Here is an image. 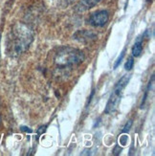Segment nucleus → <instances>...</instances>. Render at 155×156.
<instances>
[{
  "label": "nucleus",
  "mask_w": 155,
  "mask_h": 156,
  "mask_svg": "<svg viewBox=\"0 0 155 156\" xmlns=\"http://www.w3.org/2000/svg\"><path fill=\"white\" fill-rule=\"evenodd\" d=\"M125 55V50H124L122 53H121V56L117 58L115 64H114V66H113V69H117V68H118V66L121 64V62H122V60H123V58H124Z\"/></svg>",
  "instance_id": "obj_11"
},
{
  "label": "nucleus",
  "mask_w": 155,
  "mask_h": 156,
  "mask_svg": "<svg viewBox=\"0 0 155 156\" xmlns=\"http://www.w3.org/2000/svg\"><path fill=\"white\" fill-rule=\"evenodd\" d=\"M132 124H133V122L132 120H129L127 123L125 124V126H124V129H123V133H126V132H129L130 130V127L132 126Z\"/></svg>",
  "instance_id": "obj_12"
},
{
  "label": "nucleus",
  "mask_w": 155,
  "mask_h": 156,
  "mask_svg": "<svg viewBox=\"0 0 155 156\" xmlns=\"http://www.w3.org/2000/svg\"><path fill=\"white\" fill-rule=\"evenodd\" d=\"M109 20V12L106 10H100L93 12L89 17V24L93 27H104Z\"/></svg>",
  "instance_id": "obj_3"
},
{
  "label": "nucleus",
  "mask_w": 155,
  "mask_h": 156,
  "mask_svg": "<svg viewBox=\"0 0 155 156\" xmlns=\"http://www.w3.org/2000/svg\"><path fill=\"white\" fill-rule=\"evenodd\" d=\"M143 51V37H139L137 41L135 42V44L133 45L132 49H131V53H132V56L138 58L141 56Z\"/></svg>",
  "instance_id": "obj_8"
},
{
  "label": "nucleus",
  "mask_w": 155,
  "mask_h": 156,
  "mask_svg": "<svg viewBox=\"0 0 155 156\" xmlns=\"http://www.w3.org/2000/svg\"><path fill=\"white\" fill-rule=\"evenodd\" d=\"M126 141H127L126 136H122L120 138V143H121V145H123V146H125L126 144Z\"/></svg>",
  "instance_id": "obj_14"
},
{
  "label": "nucleus",
  "mask_w": 155,
  "mask_h": 156,
  "mask_svg": "<svg viewBox=\"0 0 155 156\" xmlns=\"http://www.w3.org/2000/svg\"><path fill=\"white\" fill-rule=\"evenodd\" d=\"M46 128H47V126L45 125V126H40L38 129H37V136H39V135H41V134H43L45 131H46Z\"/></svg>",
  "instance_id": "obj_13"
},
{
  "label": "nucleus",
  "mask_w": 155,
  "mask_h": 156,
  "mask_svg": "<svg viewBox=\"0 0 155 156\" xmlns=\"http://www.w3.org/2000/svg\"><path fill=\"white\" fill-rule=\"evenodd\" d=\"M121 94L122 93L116 92V91L113 90L111 96H110L108 101H107V104H106V106H105V109H104L105 114H112L117 110L119 104L121 101Z\"/></svg>",
  "instance_id": "obj_4"
},
{
  "label": "nucleus",
  "mask_w": 155,
  "mask_h": 156,
  "mask_svg": "<svg viewBox=\"0 0 155 156\" xmlns=\"http://www.w3.org/2000/svg\"><path fill=\"white\" fill-rule=\"evenodd\" d=\"M130 75H125L123 76L122 78H121L119 80H118V83H116L115 87H114V91H116V92H120V93H122L123 89L127 85V83H129V81L130 80Z\"/></svg>",
  "instance_id": "obj_7"
},
{
  "label": "nucleus",
  "mask_w": 155,
  "mask_h": 156,
  "mask_svg": "<svg viewBox=\"0 0 155 156\" xmlns=\"http://www.w3.org/2000/svg\"><path fill=\"white\" fill-rule=\"evenodd\" d=\"M153 80H154V75H152V77H151V80L149 83V85H147V87H146V90L145 95H144V97H143V101H142V103H141V107H143V105H145V103H146V98H147V95H149V92H150V89L151 85L153 84Z\"/></svg>",
  "instance_id": "obj_9"
},
{
  "label": "nucleus",
  "mask_w": 155,
  "mask_h": 156,
  "mask_svg": "<svg viewBox=\"0 0 155 156\" xmlns=\"http://www.w3.org/2000/svg\"><path fill=\"white\" fill-rule=\"evenodd\" d=\"M74 39H76L77 41L82 43H89L97 39V35L91 31L82 30V31H78L74 35Z\"/></svg>",
  "instance_id": "obj_5"
},
{
  "label": "nucleus",
  "mask_w": 155,
  "mask_h": 156,
  "mask_svg": "<svg viewBox=\"0 0 155 156\" xmlns=\"http://www.w3.org/2000/svg\"><path fill=\"white\" fill-rule=\"evenodd\" d=\"M21 129H22L23 131H25V132H29V133H31V132L33 131L30 127H27V126H21Z\"/></svg>",
  "instance_id": "obj_16"
},
{
  "label": "nucleus",
  "mask_w": 155,
  "mask_h": 156,
  "mask_svg": "<svg viewBox=\"0 0 155 156\" xmlns=\"http://www.w3.org/2000/svg\"><path fill=\"white\" fill-rule=\"evenodd\" d=\"M64 1H65L66 4H72L74 1H75V0H64Z\"/></svg>",
  "instance_id": "obj_18"
},
{
  "label": "nucleus",
  "mask_w": 155,
  "mask_h": 156,
  "mask_svg": "<svg viewBox=\"0 0 155 156\" xmlns=\"http://www.w3.org/2000/svg\"><path fill=\"white\" fill-rule=\"evenodd\" d=\"M121 151H122V148H121L119 146H116V147H115V148H114V151H113L114 155H118V154H120Z\"/></svg>",
  "instance_id": "obj_15"
},
{
  "label": "nucleus",
  "mask_w": 155,
  "mask_h": 156,
  "mask_svg": "<svg viewBox=\"0 0 155 156\" xmlns=\"http://www.w3.org/2000/svg\"><path fill=\"white\" fill-rule=\"evenodd\" d=\"M100 1H102V0H80L76 7V10L79 12L87 11V10L93 8V7H95Z\"/></svg>",
  "instance_id": "obj_6"
},
{
  "label": "nucleus",
  "mask_w": 155,
  "mask_h": 156,
  "mask_svg": "<svg viewBox=\"0 0 155 156\" xmlns=\"http://www.w3.org/2000/svg\"><path fill=\"white\" fill-rule=\"evenodd\" d=\"M13 54L16 56L28 49L33 39L32 31L23 24L16 25L13 29Z\"/></svg>",
  "instance_id": "obj_2"
},
{
  "label": "nucleus",
  "mask_w": 155,
  "mask_h": 156,
  "mask_svg": "<svg viewBox=\"0 0 155 156\" xmlns=\"http://www.w3.org/2000/svg\"><path fill=\"white\" fill-rule=\"evenodd\" d=\"M133 65H134V58H133V57H130L126 60V62L125 64V69L126 71H130L133 68Z\"/></svg>",
  "instance_id": "obj_10"
},
{
  "label": "nucleus",
  "mask_w": 155,
  "mask_h": 156,
  "mask_svg": "<svg viewBox=\"0 0 155 156\" xmlns=\"http://www.w3.org/2000/svg\"><path fill=\"white\" fill-rule=\"evenodd\" d=\"M84 58V54L82 50L70 46H64L58 50L54 59L58 67L67 68L82 63Z\"/></svg>",
  "instance_id": "obj_1"
},
{
  "label": "nucleus",
  "mask_w": 155,
  "mask_h": 156,
  "mask_svg": "<svg viewBox=\"0 0 155 156\" xmlns=\"http://www.w3.org/2000/svg\"><path fill=\"white\" fill-rule=\"evenodd\" d=\"M94 94H95V90H92V93H91L90 97H89V99H88V101H87V106H88V105L91 103V100H92V98H93V96H94Z\"/></svg>",
  "instance_id": "obj_17"
}]
</instances>
